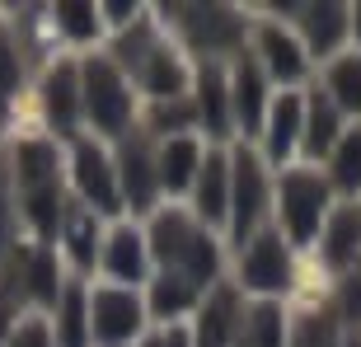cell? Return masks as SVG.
Returning <instances> with one entry per match:
<instances>
[{
	"label": "cell",
	"mask_w": 361,
	"mask_h": 347,
	"mask_svg": "<svg viewBox=\"0 0 361 347\" xmlns=\"http://www.w3.org/2000/svg\"><path fill=\"white\" fill-rule=\"evenodd\" d=\"M146 347H188V334H183V329H174V324H169L164 334L146 338Z\"/></svg>",
	"instance_id": "39"
},
{
	"label": "cell",
	"mask_w": 361,
	"mask_h": 347,
	"mask_svg": "<svg viewBox=\"0 0 361 347\" xmlns=\"http://www.w3.org/2000/svg\"><path fill=\"white\" fill-rule=\"evenodd\" d=\"M352 14H357V38H361V5H357V10H352Z\"/></svg>",
	"instance_id": "42"
},
{
	"label": "cell",
	"mask_w": 361,
	"mask_h": 347,
	"mask_svg": "<svg viewBox=\"0 0 361 347\" xmlns=\"http://www.w3.org/2000/svg\"><path fill=\"white\" fill-rule=\"evenodd\" d=\"M5 118H10V99H0V127H5Z\"/></svg>",
	"instance_id": "41"
},
{
	"label": "cell",
	"mask_w": 361,
	"mask_h": 347,
	"mask_svg": "<svg viewBox=\"0 0 361 347\" xmlns=\"http://www.w3.org/2000/svg\"><path fill=\"white\" fill-rule=\"evenodd\" d=\"M235 334H240V300L235 291H216L197 319V347H230Z\"/></svg>",
	"instance_id": "15"
},
{
	"label": "cell",
	"mask_w": 361,
	"mask_h": 347,
	"mask_svg": "<svg viewBox=\"0 0 361 347\" xmlns=\"http://www.w3.org/2000/svg\"><path fill=\"white\" fill-rule=\"evenodd\" d=\"M197 216L207 221V226H216V221H226L230 212V164L221 160V155H207V164H197Z\"/></svg>",
	"instance_id": "13"
},
{
	"label": "cell",
	"mask_w": 361,
	"mask_h": 347,
	"mask_svg": "<svg viewBox=\"0 0 361 347\" xmlns=\"http://www.w3.org/2000/svg\"><path fill=\"white\" fill-rule=\"evenodd\" d=\"M343 28H348V10H343V5H310L305 10V38L319 56L338 47Z\"/></svg>",
	"instance_id": "27"
},
{
	"label": "cell",
	"mask_w": 361,
	"mask_h": 347,
	"mask_svg": "<svg viewBox=\"0 0 361 347\" xmlns=\"http://www.w3.org/2000/svg\"><path fill=\"white\" fill-rule=\"evenodd\" d=\"M10 169H14V178H19V193H28V188H52L56 174H61V150H56L47 136H28V141L14 146Z\"/></svg>",
	"instance_id": "10"
},
{
	"label": "cell",
	"mask_w": 361,
	"mask_h": 347,
	"mask_svg": "<svg viewBox=\"0 0 361 347\" xmlns=\"http://www.w3.org/2000/svg\"><path fill=\"white\" fill-rule=\"evenodd\" d=\"M178 272V277H188L192 286H202V281H212L216 272H221V254H216V240L207 235V230H188L183 235V244H178V254H174V263H169Z\"/></svg>",
	"instance_id": "14"
},
{
	"label": "cell",
	"mask_w": 361,
	"mask_h": 347,
	"mask_svg": "<svg viewBox=\"0 0 361 347\" xmlns=\"http://www.w3.org/2000/svg\"><path fill=\"white\" fill-rule=\"evenodd\" d=\"M90 343V291L61 286L56 300V347H85Z\"/></svg>",
	"instance_id": "17"
},
{
	"label": "cell",
	"mask_w": 361,
	"mask_h": 347,
	"mask_svg": "<svg viewBox=\"0 0 361 347\" xmlns=\"http://www.w3.org/2000/svg\"><path fill=\"white\" fill-rule=\"evenodd\" d=\"M183 14V28L188 38L202 42V47H226V42H235V33H240V19L230 10H221V5H192V10H178Z\"/></svg>",
	"instance_id": "18"
},
{
	"label": "cell",
	"mask_w": 361,
	"mask_h": 347,
	"mask_svg": "<svg viewBox=\"0 0 361 347\" xmlns=\"http://www.w3.org/2000/svg\"><path fill=\"white\" fill-rule=\"evenodd\" d=\"M61 240H66V254H71V263L80 267H94V258H99V216L85 207V202H75V207H66L61 212V230H56Z\"/></svg>",
	"instance_id": "12"
},
{
	"label": "cell",
	"mask_w": 361,
	"mask_h": 347,
	"mask_svg": "<svg viewBox=\"0 0 361 347\" xmlns=\"http://www.w3.org/2000/svg\"><path fill=\"white\" fill-rule=\"evenodd\" d=\"M146 263H150L146 235L132 230V226H113V235L104 240V272L113 277V286H127L132 291L136 281L146 277Z\"/></svg>",
	"instance_id": "6"
},
{
	"label": "cell",
	"mask_w": 361,
	"mask_h": 347,
	"mask_svg": "<svg viewBox=\"0 0 361 347\" xmlns=\"http://www.w3.org/2000/svg\"><path fill=\"white\" fill-rule=\"evenodd\" d=\"M295 132H300V99L295 94H281L277 104H272V118H268V155L277 164L291 155Z\"/></svg>",
	"instance_id": "25"
},
{
	"label": "cell",
	"mask_w": 361,
	"mask_h": 347,
	"mask_svg": "<svg viewBox=\"0 0 361 347\" xmlns=\"http://www.w3.org/2000/svg\"><path fill=\"white\" fill-rule=\"evenodd\" d=\"M42 108H47V118H52L56 132L75 136L85 113H80V71L71 66V61L47 71V80H42Z\"/></svg>",
	"instance_id": "8"
},
{
	"label": "cell",
	"mask_w": 361,
	"mask_h": 347,
	"mask_svg": "<svg viewBox=\"0 0 361 347\" xmlns=\"http://www.w3.org/2000/svg\"><path fill=\"white\" fill-rule=\"evenodd\" d=\"M329 90H334V108L361 113V56H343L329 71Z\"/></svg>",
	"instance_id": "30"
},
{
	"label": "cell",
	"mask_w": 361,
	"mask_h": 347,
	"mask_svg": "<svg viewBox=\"0 0 361 347\" xmlns=\"http://www.w3.org/2000/svg\"><path fill=\"white\" fill-rule=\"evenodd\" d=\"M240 347H281V310L258 305L240 319Z\"/></svg>",
	"instance_id": "29"
},
{
	"label": "cell",
	"mask_w": 361,
	"mask_h": 347,
	"mask_svg": "<svg viewBox=\"0 0 361 347\" xmlns=\"http://www.w3.org/2000/svg\"><path fill=\"white\" fill-rule=\"evenodd\" d=\"M361 249V212L357 207H343L329 221V240H324V263L329 267H348Z\"/></svg>",
	"instance_id": "21"
},
{
	"label": "cell",
	"mask_w": 361,
	"mask_h": 347,
	"mask_svg": "<svg viewBox=\"0 0 361 347\" xmlns=\"http://www.w3.org/2000/svg\"><path fill=\"white\" fill-rule=\"evenodd\" d=\"M197 164H202V150H197L192 136H169L164 150L155 155V174H160V183L169 188V193L192 183V178H197Z\"/></svg>",
	"instance_id": "16"
},
{
	"label": "cell",
	"mask_w": 361,
	"mask_h": 347,
	"mask_svg": "<svg viewBox=\"0 0 361 347\" xmlns=\"http://www.w3.org/2000/svg\"><path fill=\"white\" fill-rule=\"evenodd\" d=\"M146 324V310L136 300V291L127 286H99L90 291V338L104 347H122L132 343Z\"/></svg>",
	"instance_id": "2"
},
{
	"label": "cell",
	"mask_w": 361,
	"mask_h": 347,
	"mask_svg": "<svg viewBox=\"0 0 361 347\" xmlns=\"http://www.w3.org/2000/svg\"><path fill=\"white\" fill-rule=\"evenodd\" d=\"M19 90H24V61H19L10 28L0 24V99H14Z\"/></svg>",
	"instance_id": "33"
},
{
	"label": "cell",
	"mask_w": 361,
	"mask_h": 347,
	"mask_svg": "<svg viewBox=\"0 0 361 347\" xmlns=\"http://www.w3.org/2000/svg\"><path fill=\"white\" fill-rule=\"evenodd\" d=\"M14 249V240H10V197H5V188H0V258Z\"/></svg>",
	"instance_id": "38"
},
{
	"label": "cell",
	"mask_w": 361,
	"mask_h": 347,
	"mask_svg": "<svg viewBox=\"0 0 361 347\" xmlns=\"http://www.w3.org/2000/svg\"><path fill=\"white\" fill-rule=\"evenodd\" d=\"M226 80L216 66H202V80H197V118L207 122L212 136H226L230 132V99H226Z\"/></svg>",
	"instance_id": "20"
},
{
	"label": "cell",
	"mask_w": 361,
	"mask_h": 347,
	"mask_svg": "<svg viewBox=\"0 0 361 347\" xmlns=\"http://www.w3.org/2000/svg\"><path fill=\"white\" fill-rule=\"evenodd\" d=\"M244 286L254 291H286L291 286V258L277 235H258L244 254Z\"/></svg>",
	"instance_id": "9"
},
{
	"label": "cell",
	"mask_w": 361,
	"mask_h": 347,
	"mask_svg": "<svg viewBox=\"0 0 361 347\" xmlns=\"http://www.w3.org/2000/svg\"><path fill=\"white\" fill-rule=\"evenodd\" d=\"M324 207H329V188H324L319 174L291 169L286 178H281V221H286V230H291L295 244H310V240H314Z\"/></svg>",
	"instance_id": "4"
},
{
	"label": "cell",
	"mask_w": 361,
	"mask_h": 347,
	"mask_svg": "<svg viewBox=\"0 0 361 347\" xmlns=\"http://www.w3.org/2000/svg\"><path fill=\"white\" fill-rule=\"evenodd\" d=\"M80 113L99 127L104 136H122L132 127V90L122 80L118 61L90 56L80 66Z\"/></svg>",
	"instance_id": "1"
},
{
	"label": "cell",
	"mask_w": 361,
	"mask_h": 347,
	"mask_svg": "<svg viewBox=\"0 0 361 347\" xmlns=\"http://www.w3.org/2000/svg\"><path fill=\"white\" fill-rule=\"evenodd\" d=\"M338 141V108L334 99H314L310 104V118H305V150L319 160V155H329Z\"/></svg>",
	"instance_id": "28"
},
{
	"label": "cell",
	"mask_w": 361,
	"mask_h": 347,
	"mask_svg": "<svg viewBox=\"0 0 361 347\" xmlns=\"http://www.w3.org/2000/svg\"><path fill=\"white\" fill-rule=\"evenodd\" d=\"M258 47H263V61H268V71L277 80H300V75H305V56H300L295 38H286L281 28L268 24L258 33Z\"/></svg>",
	"instance_id": "23"
},
{
	"label": "cell",
	"mask_w": 361,
	"mask_h": 347,
	"mask_svg": "<svg viewBox=\"0 0 361 347\" xmlns=\"http://www.w3.org/2000/svg\"><path fill=\"white\" fill-rule=\"evenodd\" d=\"M0 347H52V324L47 319H14Z\"/></svg>",
	"instance_id": "34"
},
{
	"label": "cell",
	"mask_w": 361,
	"mask_h": 347,
	"mask_svg": "<svg viewBox=\"0 0 361 347\" xmlns=\"http://www.w3.org/2000/svg\"><path fill=\"white\" fill-rule=\"evenodd\" d=\"M192 118H197V108L188 104V99H169V104L155 108V127H160V132H169L178 122H192Z\"/></svg>",
	"instance_id": "36"
},
{
	"label": "cell",
	"mask_w": 361,
	"mask_h": 347,
	"mask_svg": "<svg viewBox=\"0 0 361 347\" xmlns=\"http://www.w3.org/2000/svg\"><path fill=\"white\" fill-rule=\"evenodd\" d=\"M295 347H334V319H314L310 315L295 334Z\"/></svg>",
	"instance_id": "35"
},
{
	"label": "cell",
	"mask_w": 361,
	"mask_h": 347,
	"mask_svg": "<svg viewBox=\"0 0 361 347\" xmlns=\"http://www.w3.org/2000/svg\"><path fill=\"white\" fill-rule=\"evenodd\" d=\"M343 310H348L352 319H361V277L343 281Z\"/></svg>",
	"instance_id": "37"
},
{
	"label": "cell",
	"mask_w": 361,
	"mask_h": 347,
	"mask_svg": "<svg viewBox=\"0 0 361 347\" xmlns=\"http://www.w3.org/2000/svg\"><path fill=\"white\" fill-rule=\"evenodd\" d=\"M71 174H75V193L90 212H122V193H118V169L108 160L99 141L90 136H75V146H71Z\"/></svg>",
	"instance_id": "3"
},
{
	"label": "cell",
	"mask_w": 361,
	"mask_h": 347,
	"mask_svg": "<svg viewBox=\"0 0 361 347\" xmlns=\"http://www.w3.org/2000/svg\"><path fill=\"white\" fill-rule=\"evenodd\" d=\"M104 14L113 19V24H127V19L136 14V5H104Z\"/></svg>",
	"instance_id": "40"
},
{
	"label": "cell",
	"mask_w": 361,
	"mask_h": 347,
	"mask_svg": "<svg viewBox=\"0 0 361 347\" xmlns=\"http://www.w3.org/2000/svg\"><path fill=\"white\" fill-rule=\"evenodd\" d=\"M118 193L132 202V212H146L150 202H155V188H160V174H155V160H150V150L141 141H122V155H118Z\"/></svg>",
	"instance_id": "7"
},
{
	"label": "cell",
	"mask_w": 361,
	"mask_h": 347,
	"mask_svg": "<svg viewBox=\"0 0 361 347\" xmlns=\"http://www.w3.org/2000/svg\"><path fill=\"white\" fill-rule=\"evenodd\" d=\"M334 183L343 193H357L361 188V132H348L334 150Z\"/></svg>",
	"instance_id": "32"
},
{
	"label": "cell",
	"mask_w": 361,
	"mask_h": 347,
	"mask_svg": "<svg viewBox=\"0 0 361 347\" xmlns=\"http://www.w3.org/2000/svg\"><path fill=\"white\" fill-rule=\"evenodd\" d=\"M19 258V291L28 300H38V305H56L61 300V277H56V258L52 249H10Z\"/></svg>",
	"instance_id": "11"
},
{
	"label": "cell",
	"mask_w": 361,
	"mask_h": 347,
	"mask_svg": "<svg viewBox=\"0 0 361 347\" xmlns=\"http://www.w3.org/2000/svg\"><path fill=\"white\" fill-rule=\"evenodd\" d=\"M352 347H361V343H352Z\"/></svg>",
	"instance_id": "43"
},
{
	"label": "cell",
	"mask_w": 361,
	"mask_h": 347,
	"mask_svg": "<svg viewBox=\"0 0 361 347\" xmlns=\"http://www.w3.org/2000/svg\"><path fill=\"white\" fill-rule=\"evenodd\" d=\"M230 230H235V240L244 244V235L254 230L258 212H263V169H258V160L249 155V150H240L235 155V169H230Z\"/></svg>",
	"instance_id": "5"
},
{
	"label": "cell",
	"mask_w": 361,
	"mask_h": 347,
	"mask_svg": "<svg viewBox=\"0 0 361 347\" xmlns=\"http://www.w3.org/2000/svg\"><path fill=\"white\" fill-rule=\"evenodd\" d=\"M56 28L66 33L71 42H94L99 38V10L94 5H75V0H66V5H56L52 10Z\"/></svg>",
	"instance_id": "31"
},
{
	"label": "cell",
	"mask_w": 361,
	"mask_h": 347,
	"mask_svg": "<svg viewBox=\"0 0 361 347\" xmlns=\"http://www.w3.org/2000/svg\"><path fill=\"white\" fill-rule=\"evenodd\" d=\"M235 108H240L244 132L263 127V71L254 56H240V66H235Z\"/></svg>",
	"instance_id": "22"
},
{
	"label": "cell",
	"mask_w": 361,
	"mask_h": 347,
	"mask_svg": "<svg viewBox=\"0 0 361 347\" xmlns=\"http://www.w3.org/2000/svg\"><path fill=\"white\" fill-rule=\"evenodd\" d=\"M192 305H197V286L188 277H178V272L155 277V286H150V315L174 319V315H183V310H192Z\"/></svg>",
	"instance_id": "26"
},
{
	"label": "cell",
	"mask_w": 361,
	"mask_h": 347,
	"mask_svg": "<svg viewBox=\"0 0 361 347\" xmlns=\"http://www.w3.org/2000/svg\"><path fill=\"white\" fill-rule=\"evenodd\" d=\"M19 207H24L28 226L38 230L42 240H56V230H61V212H66V202H61V188H28L24 197H19Z\"/></svg>",
	"instance_id": "24"
},
{
	"label": "cell",
	"mask_w": 361,
	"mask_h": 347,
	"mask_svg": "<svg viewBox=\"0 0 361 347\" xmlns=\"http://www.w3.org/2000/svg\"><path fill=\"white\" fill-rule=\"evenodd\" d=\"M136 80L146 85L155 99H178V94H183V66H178V56L169 52V47H160V42H155V47L141 56Z\"/></svg>",
	"instance_id": "19"
}]
</instances>
